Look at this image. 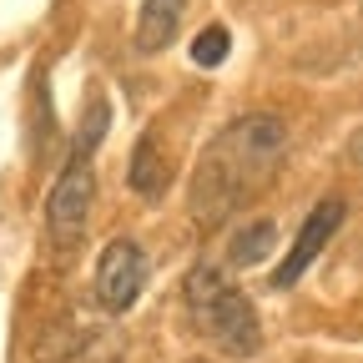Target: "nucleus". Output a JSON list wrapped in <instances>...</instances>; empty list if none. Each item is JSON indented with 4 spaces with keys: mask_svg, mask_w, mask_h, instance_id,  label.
Instances as JSON below:
<instances>
[{
    "mask_svg": "<svg viewBox=\"0 0 363 363\" xmlns=\"http://www.w3.org/2000/svg\"><path fill=\"white\" fill-rule=\"evenodd\" d=\"M288 157V126L267 111H252V116H238L217 142L202 152L197 162V177H192V217L207 227V222H222L233 217L252 192H262L278 162Z\"/></svg>",
    "mask_w": 363,
    "mask_h": 363,
    "instance_id": "nucleus-1",
    "label": "nucleus"
},
{
    "mask_svg": "<svg viewBox=\"0 0 363 363\" xmlns=\"http://www.w3.org/2000/svg\"><path fill=\"white\" fill-rule=\"evenodd\" d=\"M187 318H192V328L222 348V353H233V358H252L262 348V328H257V313L252 303L233 288V278H227L222 267L202 262L187 272Z\"/></svg>",
    "mask_w": 363,
    "mask_h": 363,
    "instance_id": "nucleus-2",
    "label": "nucleus"
},
{
    "mask_svg": "<svg viewBox=\"0 0 363 363\" xmlns=\"http://www.w3.org/2000/svg\"><path fill=\"white\" fill-rule=\"evenodd\" d=\"M91 192H96V177H91V157L71 152V162L61 167L51 197H45V233L56 247H71L86 233V212H91Z\"/></svg>",
    "mask_w": 363,
    "mask_h": 363,
    "instance_id": "nucleus-3",
    "label": "nucleus"
},
{
    "mask_svg": "<svg viewBox=\"0 0 363 363\" xmlns=\"http://www.w3.org/2000/svg\"><path fill=\"white\" fill-rule=\"evenodd\" d=\"M142 288H147V252L131 238H116L101 252V262H96V298H101V308L126 313L136 298H142Z\"/></svg>",
    "mask_w": 363,
    "mask_h": 363,
    "instance_id": "nucleus-4",
    "label": "nucleus"
},
{
    "mask_svg": "<svg viewBox=\"0 0 363 363\" xmlns=\"http://www.w3.org/2000/svg\"><path fill=\"white\" fill-rule=\"evenodd\" d=\"M338 222H343V202L338 197H328V202H318L313 212H308V222H303V233H298V242H293V252H288V262L272 272V288H293L303 272L313 267V257L328 247V238L338 233Z\"/></svg>",
    "mask_w": 363,
    "mask_h": 363,
    "instance_id": "nucleus-5",
    "label": "nucleus"
},
{
    "mask_svg": "<svg viewBox=\"0 0 363 363\" xmlns=\"http://www.w3.org/2000/svg\"><path fill=\"white\" fill-rule=\"evenodd\" d=\"M182 11H187V0H142V16H136V45H142V51H167L177 26H182Z\"/></svg>",
    "mask_w": 363,
    "mask_h": 363,
    "instance_id": "nucleus-6",
    "label": "nucleus"
},
{
    "mask_svg": "<svg viewBox=\"0 0 363 363\" xmlns=\"http://www.w3.org/2000/svg\"><path fill=\"white\" fill-rule=\"evenodd\" d=\"M167 157H162V142H157V136L147 131L142 136V142H136V152H131V192L136 197H147V202H157L162 192H167Z\"/></svg>",
    "mask_w": 363,
    "mask_h": 363,
    "instance_id": "nucleus-7",
    "label": "nucleus"
},
{
    "mask_svg": "<svg viewBox=\"0 0 363 363\" xmlns=\"http://www.w3.org/2000/svg\"><path fill=\"white\" fill-rule=\"evenodd\" d=\"M272 242H278V227H272V222H247L242 233L233 238V262H238V267L262 262V257L272 252Z\"/></svg>",
    "mask_w": 363,
    "mask_h": 363,
    "instance_id": "nucleus-8",
    "label": "nucleus"
},
{
    "mask_svg": "<svg viewBox=\"0 0 363 363\" xmlns=\"http://www.w3.org/2000/svg\"><path fill=\"white\" fill-rule=\"evenodd\" d=\"M227 51H233V35H227V26H207V30H197V40H192V61H197L202 71L222 66Z\"/></svg>",
    "mask_w": 363,
    "mask_h": 363,
    "instance_id": "nucleus-9",
    "label": "nucleus"
}]
</instances>
